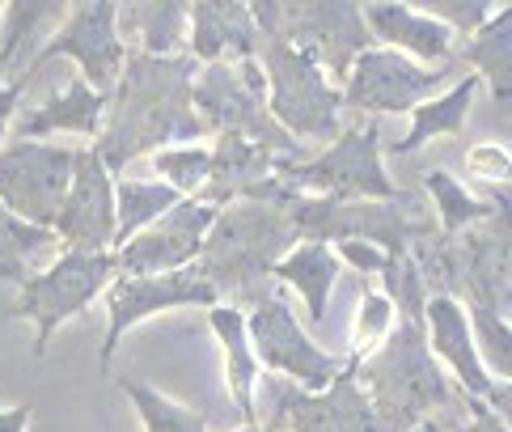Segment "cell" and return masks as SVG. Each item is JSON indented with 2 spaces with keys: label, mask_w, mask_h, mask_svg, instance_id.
<instances>
[{
  "label": "cell",
  "mask_w": 512,
  "mask_h": 432,
  "mask_svg": "<svg viewBox=\"0 0 512 432\" xmlns=\"http://www.w3.org/2000/svg\"><path fill=\"white\" fill-rule=\"evenodd\" d=\"M191 60L187 56H144L127 51L119 72L115 115L94 144L106 174H119L127 161H136L144 149H166V144H195L208 128L191 111Z\"/></svg>",
  "instance_id": "obj_1"
},
{
  "label": "cell",
  "mask_w": 512,
  "mask_h": 432,
  "mask_svg": "<svg viewBox=\"0 0 512 432\" xmlns=\"http://www.w3.org/2000/svg\"><path fill=\"white\" fill-rule=\"evenodd\" d=\"M356 382L369 399L381 432H411L436 411L466 407V394L445 382L428 352V335L415 322H398L381 344L356 360Z\"/></svg>",
  "instance_id": "obj_2"
},
{
  "label": "cell",
  "mask_w": 512,
  "mask_h": 432,
  "mask_svg": "<svg viewBox=\"0 0 512 432\" xmlns=\"http://www.w3.org/2000/svg\"><path fill=\"white\" fill-rule=\"evenodd\" d=\"M292 246H297V233H292L276 204L233 200L216 212L212 229L204 233V246H199V259L191 267L216 288V297L229 293L233 310H242V301L259 305L267 297L263 284L271 280V267Z\"/></svg>",
  "instance_id": "obj_3"
},
{
  "label": "cell",
  "mask_w": 512,
  "mask_h": 432,
  "mask_svg": "<svg viewBox=\"0 0 512 432\" xmlns=\"http://www.w3.org/2000/svg\"><path fill=\"white\" fill-rule=\"evenodd\" d=\"M276 208L305 242H369L381 255H407L415 238L436 229L424 195L415 191H398L394 200H322V195L284 191Z\"/></svg>",
  "instance_id": "obj_4"
},
{
  "label": "cell",
  "mask_w": 512,
  "mask_h": 432,
  "mask_svg": "<svg viewBox=\"0 0 512 432\" xmlns=\"http://www.w3.org/2000/svg\"><path fill=\"white\" fill-rule=\"evenodd\" d=\"M250 17L263 39L297 47L331 81H347L360 51L373 47L364 13L352 0H254Z\"/></svg>",
  "instance_id": "obj_5"
},
{
  "label": "cell",
  "mask_w": 512,
  "mask_h": 432,
  "mask_svg": "<svg viewBox=\"0 0 512 432\" xmlns=\"http://www.w3.org/2000/svg\"><path fill=\"white\" fill-rule=\"evenodd\" d=\"M191 111H199L204 128L233 132L259 149L276 153L280 161H301V144L288 132L276 128V119L267 115V81L259 60L242 64H204V72L191 81Z\"/></svg>",
  "instance_id": "obj_6"
},
{
  "label": "cell",
  "mask_w": 512,
  "mask_h": 432,
  "mask_svg": "<svg viewBox=\"0 0 512 432\" xmlns=\"http://www.w3.org/2000/svg\"><path fill=\"white\" fill-rule=\"evenodd\" d=\"M119 5L115 0H81V5H68V22L64 30H56L51 39L39 47L34 64L17 77L13 85H0V98L9 106H17V98L26 94L34 85V77L51 64V60H77L81 72H85V85L94 94H111L119 72H123V60H127V43L119 39Z\"/></svg>",
  "instance_id": "obj_7"
},
{
  "label": "cell",
  "mask_w": 512,
  "mask_h": 432,
  "mask_svg": "<svg viewBox=\"0 0 512 432\" xmlns=\"http://www.w3.org/2000/svg\"><path fill=\"white\" fill-rule=\"evenodd\" d=\"M259 68L267 81V115L276 119L280 132H288L292 140H339L343 98L314 60L288 43L263 39Z\"/></svg>",
  "instance_id": "obj_8"
},
{
  "label": "cell",
  "mask_w": 512,
  "mask_h": 432,
  "mask_svg": "<svg viewBox=\"0 0 512 432\" xmlns=\"http://www.w3.org/2000/svg\"><path fill=\"white\" fill-rule=\"evenodd\" d=\"M276 178L288 191H318L322 200H394L398 187L381 166L377 119L364 128H347L318 157L276 161Z\"/></svg>",
  "instance_id": "obj_9"
},
{
  "label": "cell",
  "mask_w": 512,
  "mask_h": 432,
  "mask_svg": "<svg viewBox=\"0 0 512 432\" xmlns=\"http://www.w3.org/2000/svg\"><path fill=\"white\" fill-rule=\"evenodd\" d=\"M119 276L115 255H85V250H64V255L47 267V272H34L22 284V297H17L13 314L34 322V356H43L56 327H64L68 318H77L89 310L106 284Z\"/></svg>",
  "instance_id": "obj_10"
},
{
  "label": "cell",
  "mask_w": 512,
  "mask_h": 432,
  "mask_svg": "<svg viewBox=\"0 0 512 432\" xmlns=\"http://www.w3.org/2000/svg\"><path fill=\"white\" fill-rule=\"evenodd\" d=\"M246 344L254 365H267L271 373L297 382L301 390H326L339 377L343 360L318 348L305 335V327L292 314V305L280 293H267L246 318Z\"/></svg>",
  "instance_id": "obj_11"
},
{
  "label": "cell",
  "mask_w": 512,
  "mask_h": 432,
  "mask_svg": "<svg viewBox=\"0 0 512 432\" xmlns=\"http://www.w3.org/2000/svg\"><path fill=\"white\" fill-rule=\"evenodd\" d=\"M445 81H449V68H424L407 56H398V51L369 47L356 56L339 98L347 111H364L377 119L381 115H411L415 106H424L441 94Z\"/></svg>",
  "instance_id": "obj_12"
},
{
  "label": "cell",
  "mask_w": 512,
  "mask_h": 432,
  "mask_svg": "<svg viewBox=\"0 0 512 432\" xmlns=\"http://www.w3.org/2000/svg\"><path fill=\"white\" fill-rule=\"evenodd\" d=\"M72 183V149L43 140H17L0 149V204L17 221L51 229Z\"/></svg>",
  "instance_id": "obj_13"
},
{
  "label": "cell",
  "mask_w": 512,
  "mask_h": 432,
  "mask_svg": "<svg viewBox=\"0 0 512 432\" xmlns=\"http://www.w3.org/2000/svg\"><path fill=\"white\" fill-rule=\"evenodd\" d=\"M271 390V428L276 432H381L364 390L356 382V360H343L326 390H301L288 377L263 382Z\"/></svg>",
  "instance_id": "obj_14"
},
{
  "label": "cell",
  "mask_w": 512,
  "mask_h": 432,
  "mask_svg": "<svg viewBox=\"0 0 512 432\" xmlns=\"http://www.w3.org/2000/svg\"><path fill=\"white\" fill-rule=\"evenodd\" d=\"M182 305H221L216 288L195 272H161V276H115L106 284V344L98 352V365L111 369V360L119 352L123 331H132L140 318H149L157 310H182Z\"/></svg>",
  "instance_id": "obj_15"
},
{
  "label": "cell",
  "mask_w": 512,
  "mask_h": 432,
  "mask_svg": "<svg viewBox=\"0 0 512 432\" xmlns=\"http://www.w3.org/2000/svg\"><path fill=\"white\" fill-rule=\"evenodd\" d=\"M216 212L204 200H178L166 216H157L149 229H140L132 242L115 250L119 276H161V272H182L199 259L204 233L212 229Z\"/></svg>",
  "instance_id": "obj_16"
},
{
  "label": "cell",
  "mask_w": 512,
  "mask_h": 432,
  "mask_svg": "<svg viewBox=\"0 0 512 432\" xmlns=\"http://www.w3.org/2000/svg\"><path fill=\"white\" fill-rule=\"evenodd\" d=\"M51 233L85 255H106L115 246V178L94 149H72V183Z\"/></svg>",
  "instance_id": "obj_17"
},
{
  "label": "cell",
  "mask_w": 512,
  "mask_h": 432,
  "mask_svg": "<svg viewBox=\"0 0 512 432\" xmlns=\"http://www.w3.org/2000/svg\"><path fill=\"white\" fill-rule=\"evenodd\" d=\"M457 246V288L466 293L470 310L508 314L512 305V242H508V204L496 216L462 229L453 238Z\"/></svg>",
  "instance_id": "obj_18"
},
{
  "label": "cell",
  "mask_w": 512,
  "mask_h": 432,
  "mask_svg": "<svg viewBox=\"0 0 512 432\" xmlns=\"http://www.w3.org/2000/svg\"><path fill=\"white\" fill-rule=\"evenodd\" d=\"M191 22V56L204 64H242L259 60L263 34L254 26L250 5L242 0H195L187 5Z\"/></svg>",
  "instance_id": "obj_19"
},
{
  "label": "cell",
  "mask_w": 512,
  "mask_h": 432,
  "mask_svg": "<svg viewBox=\"0 0 512 432\" xmlns=\"http://www.w3.org/2000/svg\"><path fill=\"white\" fill-rule=\"evenodd\" d=\"M276 153L259 149L233 132L216 136V149H208V178H204V204L225 208L233 200H259L267 178H276Z\"/></svg>",
  "instance_id": "obj_20"
},
{
  "label": "cell",
  "mask_w": 512,
  "mask_h": 432,
  "mask_svg": "<svg viewBox=\"0 0 512 432\" xmlns=\"http://www.w3.org/2000/svg\"><path fill=\"white\" fill-rule=\"evenodd\" d=\"M424 322H428V335H432V352L457 373L466 399H487L496 382L487 377L479 352H474V335H470L462 301L457 297H428L424 301Z\"/></svg>",
  "instance_id": "obj_21"
},
{
  "label": "cell",
  "mask_w": 512,
  "mask_h": 432,
  "mask_svg": "<svg viewBox=\"0 0 512 432\" xmlns=\"http://www.w3.org/2000/svg\"><path fill=\"white\" fill-rule=\"evenodd\" d=\"M364 13V26H369V34H377L381 43H390V47H402L398 56H407V60H449V43H453V34L436 22V17L428 13H419L411 5H394V0H373V5H360Z\"/></svg>",
  "instance_id": "obj_22"
},
{
  "label": "cell",
  "mask_w": 512,
  "mask_h": 432,
  "mask_svg": "<svg viewBox=\"0 0 512 432\" xmlns=\"http://www.w3.org/2000/svg\"><path fill=\"white\" fill-rule=\"evenodd\" d=\"M102 115H106V98L94 94L81 77H68L60 94H51L43 106L17 115L13 132L17 140H39V136H56V132H77V136H102Z\"/></svg>",
  "instance_id": "obj_23"
},
{
  "label": "cell",
  "mask_w": 512,
  "mask_h": 432,
  "mask_svg": "<svg viewBox=\"0 0 512 432\" xmlns=\"http://www.w3.org/2000/svg\"><path fill=\"white\" fill-rule=\"evenodd\" d=\"M68 17L64 0H13L5 5V30H0V81H17L34 64L43 34Z\"/></svg>",
  "instance_id": "obj_24"
},
{
  "label": "cell",
  "mask_w": 512,
  "mask_h": 432,
  "mask_svg": "<svg viewBox=\"0 0 512 432\" xmlns=\"http://www.w3.org/2000/svg\"><path fill=\"white\" fill-rule=\"evenodd\" d=\"M271 280L297 288L309 322L322 327L326 322V297H331V288L339 280V259H335V250L322 246V242H297L276 267H271Z\"/></svg>",
  "instance_id": "obj_25"
},
{
  "label": "cell",
  "mask_w": 512,
  "mask_h": 432,
  "mask_svg": "<svg viewBox=\"0 0 512 432\" xmlns=\"http://www.w3.org/2000/svg\"><path fill=\"white\" fill-rule=\"evenodd\" d=\"M212 331L225 348V365H229V390H233V403H237V416L246 424H254V386H259V365L250 356L246 344V314L233 310V305H212Z\"/></svg>",
  "instance_id": "obj_26"
},
{
  "label": "cell",
  "mask_w": 512,
  "mask_h": 432,
  "mask_svg": "<svg viewBox=\"0 0 512 432\" xmlns=\"http://www.w3.org/2000/svg\"><path fill=\"white\" fill-rule=\"evenodd\" d=\"M123 34H136L144 56H174L182 47V30H187V5L182 0H140V5H119ZM119 34V39H123Z\"/></svg>",
  "instance_id": "obj_27"
},
{
  "label": "cell",
  "mask_w": 512,
  "mask_h": 432,
  "mask_svg": "<svg viewBox=\"0 0 512 432\" xmlns=\"http://www.w3.org/2000/svg\"><path fill=\"white\" fill-rule=\"evenodd\" d=\"M474 94H479V77H462V81L449 89V94L432 98L424 106H415V111H411V132L402 136L390 153L407 157L415 149H424V144L436 140V136H457V132L466 128V115H470Z\"/></svg>",
  "instance_id": "obj_28"
},
{
  "label": "cell",
  "mask_w": 512,
  "mask_h": 432,
  "mask_svg": "<svg viewBox=\"0 0 512 432\" xmlns=\"http://www.w3.org/2000/svg\"><path fill=\"white\" fill-rule=\"evenodd\" d=\"M424 187H428V195L436 200V216H441V225H436V229H441L445 238H457L462 229L487 221V216H496V208L508 204V187H487L483 183L491 191V204H483V200H474V195L462 183H457L449 170H428L424 174Z\"/></svg>",
  "instance_id": "obj_29"
},
{
  "label": "cell",
  "mask_w": 512,
  "mask_h": 432,
  "mask_svg": "<svg viewBox=\"0 0 512 432\" xmlns=\"http://www.w3.org/2000/svg\"><path fill=\"white\" fill-rule=\"evenodd\" d=\"M462 56L483 72V81H491L500 111H508V98H512V9H500L496 17H487V22L474 30L470 47H462Z\"/></svg>",
  "instance_id": "obj_30"
},
{
  "label": "cell",
  "mask_w": 512,
  "mask_h": 432,
  "mask_svg": "<svg viewBox=\"0 0 512 432\" xmlns=\"http://www.w3.org/2000/svg\"><path fill=\"white\" fill-rule=\"evenodd\" d=\"M182 195L166 183H115V246H127L140 229H149L157 216H166Z\"/></svg>",
  "instance_id": "obj_31"
},
{
  "label": "cell",
  "mask_w": 512,
  "mask_h": 432,
  "mask_svg": "<svg viewBox=\"0 0 512 432\" xmlns=\"http://www.w3.org/2000/svg\"><path fill=\"white\" fill-rule=\"evenodd\" d=\"M56 246V233L51 229H39V225H26L0 204V280H9L22 288L30 276H34V255Z\"/></svg>",
  "instance_id": "obj_32"
},
{
  "label": "cell",
  "mask_w": 512,
  "mask_h": 432,
  "mask_svg": "<svg viewBox=\"0 0 512 432\" xmlns=\"http://www.w3.org/2000/svg\"><path fill=\"white\" fill-rule=\"evenodd\" d=\"M119 386H123L127 399L136 403L140 420H144V428H149V432H208L204 416H195L191 407H182V403L166 399V394H157L153 386L136 382V377H123Z\"/></svg>",
  "instance_id": "obj_33"
},
{
  "label": "cell",
  "mask_w": 512,
  "mask_h": 432,
  "mask_svg": "<svg viewBox=\"0 0 512 432\" xmlns=\"http://www.w3.org/2000/svg\"><path fill=\"white\" fill-rule=\"evenodd\" d=\"M466 322H470V335H474V352H479L483 369L491 382H508L512 377V335H508V322L491 310H470L466 305Z\"/></svg>",
  "instance_id": "obj_34"
},
{
  "label": "cell",
  "mask_w": 512,
  "mask_h": 432,
  "mask_svg": "<svg viewBox=\"0 0 512 432\" xmlns=\"http://www.w3.org/2000/svg\"><path fill=\"white\" fill-rule=\"evenodd\" d=\"M381 280H386V301L402 314V322L424 327L428 288H424V280H419V272H415L411 250H407V255H386V263H381Z\"/></svg>",
  "instance_id": "obj_35"
},
{
  "label": "cell",
  "mask_w": 512,
  "mask_h": 432,
  "mask_svg": "<svg viewBox=\"0 0 512 432\" xmlns=\"http://www.w3.org/2000/svg\"><path fill=\"white\" fill-rule=\"evenodd\" d=\"M153 170L166 178V187H174L178 195H191V191L204 187V178H208V149H195V144L161 149L153 157Z\"/></svg>",
  "instance_id": "obj_36"
},
{
  "label": "cell",
  "mask_w": 512,
  "mask_h": 432,
  "mask_svg": "<svg viewBox=\"0 0 512 432\" xmlns=\"http://www.w3.org/2000/svg\"><path fill=\"white\" fill-rule=\"evenodd\" d=\"M394 327V305L386 301V293H377V288L369 284L364 288V297H360V318H356V331H352V360H364L369 356L381 339L390 335Z\"/></svg>",
  "instance_id": "obj_37"
},
{
  "label": "cell",
  "mask_w": 512,
  "mask_h": 432,
  "mask_svg": "<svg viewBox=\"0 0 512 432\" xmlns=\"http://www.w3.org/2000/svg\"><path fill=\"white\" fill-rule=\"evenodd\" d=\"M436 13V22H441L449 34L462 30V34H474L487 17H491V5L487 0H432L428 5V17Z\"/></svg>",
  "instance_id": "obj_38"
},
{
  "label": "cell",
  "mask_w": 512,
  "mask_h": 432,
  "mask_svg": "<svg viewBox=\"0 0 512 432\" xmlns=\"http://www.w3.org/2000/svg\"><path fill=\"white\" fill-rule=\"evenodd\" d=\"M466 170L474 178H483L487 187H504L508 183V174H512V161H508V149L504 144H479V149H470L466 157Z\"/></svg>",
  "instance_id": "obj_39"
},
{
  "label": "cell",
  "mask_w": 512,
  "mask_h": 432,
  "mask_svg": "<svg viewBox=\"0 0 512 432\" xmlns=\"http://www.w3.org/2000/svg\"><path fill=\"white\" fill-rule=\"evenodd\" d=\"M466 411H470V424H436L441 432H508V420H500L483 399H466Z\"/></svg>",
  "instance_id": "obj_40"
},
{
  "label": "cell",
  "mask_w": 512,
  "mask_h": 432,
  "mask_svg": "<svg viewBox=\"0 0 512 432\" xmlns=\"http://www.w3.org/2000/svg\"><path fill=\"white\" fill-rule=\"evenodd\" d=\"M331 250H335L339 263H352V267H360V272H381V263H386V255L369 242H339Z\"/></svg>",
  "instance_id": "obj_41"
},
{
  "label": "cell",
  "mask_w": 512,
  "mask_h": 432,
  "mask_svg": "<svg viewBox=\"0 0 512 432\" xmlns=\"http://www.w3.org/2000/svg\"><path fill=\"white\" fill-rule=\"evenodd\" d=\"M30 416H34V403H17L9 411H0V432H26Z\"/></svg>",
  "instance_id": "obj_42"
},
{
  "label": "cell",
  "mask_w": 512,
  "mask_h": 432,
  "mask_svg": "<svg viewBox=\"0 0 512 432\" xmlns=\"http://www.w3.org/2000/svg\"><path fill=\"white\" fill-rule=\"evenodd\" d=\"M487 403H491V411H496L500 420H508L512 416V394H508V382H500V386H491V394H487Z\"/></svg>",
  "instance_id": "obj_43"
},
{
  "label": "cell",
  "mask_w": 512,
  "mask_h": 432,
  "mask_svg": "<svg viewBox=\"0 0 512 432\" xmlns=\"http://www.w3.org/2000/svg\"><path fill=\"white\" fill-rule=\"evenodd\" d=\"M9 119H13V106L0 102V140H5V128H9Z\"/></svg>",
  "instance_id": "obj_44"
},
{
  "label": "cell",
  "mask_w": 512,
  "mask_h": 432,
  "mask_svg": "<svg viewBox=\"0 0 512 432\" xmlns=\"http://www.w3.org/2000/svg\"><path fill=\"white\" fill-rule=\"evenodd\" d=\"M242 432H276V428H271V424H263V428H259V424H246Z\"/></svg>",
  "instance_id": "obj_45"
},
{
  "label": "cell",
  "mask_w": 512,
  "mask_h": 432,
  "mask_svg": "<svg viewBox=\"0 0 512 432\" xmlns=\"http://www.w3.org/2000/svg\"><path fill=\"white\" fill-rule=\"evenodd\" d=\"M411 432H441V428H436L432 420H424V424H419V428H411Z\"/></svg>",
  "instance_id": "obj_46"
}]
</instances>
